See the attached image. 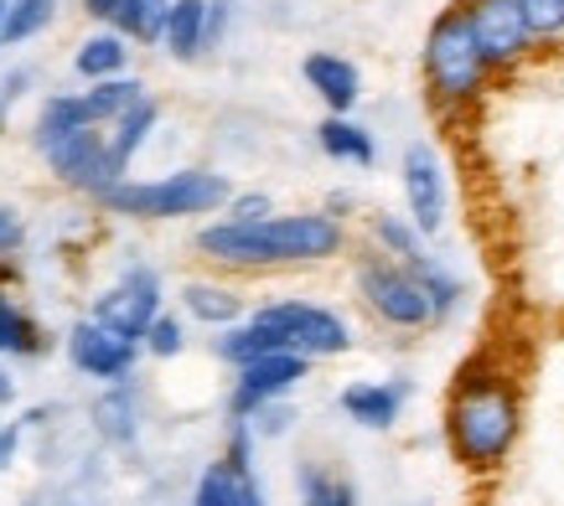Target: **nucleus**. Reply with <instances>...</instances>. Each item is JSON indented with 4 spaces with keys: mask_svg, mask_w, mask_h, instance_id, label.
<instances>
[{
    "mask_svg": "<svg viewBox=\"0 0 564 506\" xmlns=\"http://www.w3.org/2000/svg\"><path fill=\"white\" fill-rule=\"evenodd\" d=\"M523 435L518 377L492 356H471L445 393V450L471 475H492L513 460Z\"/></svg>",
    "mask_w": 564,
    "mask_h": 506,
    "instance_id": "obj_1",
    "label": "nucleus"
},
{
    "mask_svg": "<svg viewBox=\"0 0 564 506\" xmlns=\"http://www.w3.org/2000/svg\"><path fill=\"white\" fill-rule=\"evenodd\" d=\"M197 253L223 264V270H301V264H326L347 253V228L332 212H270L259 222H207L197 233Z\"/></svg>",
    "mask_w": 564,
    "mask_h": 506,
    "instance_id": "obj_2",
    "label": "nucleus"
},
{
    "mask_svg": "<svg viewBox=\"0 0 564 506\" xmlns=\"http://www.w3.org/2000/svg\"><path fill=\"white\" fill-rule=\"evenodd\" d=\"M420 73H425V94L441 114H466V109H477L487 99L492 68H487L477 36H471L462 0L445 6L441 16L430 21L425 47H420Z\"/></svg>",
    "mask_w": 564,
    "mask_h": 506,
    "instance_id": "obj_3",
    "label": "nucleus"
},
{
    "mask_svg": "<svg viewBox=\"0 0 564 506\" xmlns=\"http://www.w3.org/2000/svg\"><path fill=\"white\" fill-rule=\"evenodd\" d=\"M234 186L223 170L187 166L172 176H155V182H120L99 197V207L120 212V218H145V222H166V218H207L228 207Z\"/></svg>",
    "mask_w": 564,
    "mask_h": 506,
    "instance_id": "obj_4",
    "label": "nucleus"
},
{
    "mask_svg": "<svg viewBox=\"0 0 564 506\" xmlns=\"http://www.w3.org/2000/svg\"><path fill=\"white\" fill-rule=\"evenodd\" d=\"M36 151L47 155V166L57 170V182L78 186L88 197H104L109 186L124 182V161L109 151L104 130H84V124H63V119L42 114L36 124Z\"/></svg>",
    "mask_w": 564,
    "mask_h": 506,
    "instance_id": "obj_5",
    "label": "nucleus"
},
{
    "mask_svg": "<svg viewBox=\"0 0 564 506\" xmlns=\"http://www.w3.org/2000/svg\"><path fill=\"white\" fill-rule=\"evenodd\" d=\"M352 289H358L362 310L389 331H425L435 326L425 285L414 279L410 264H399L389 253H362L358 270H352Z\"/></svg>",
    "mask_w": 564,
    "mask_h": 506,
    "instance_id": "obj_6",
    "label": "nucleus"
},
{
    "mask_svg": "<svg viewBox=\"0 0 564 506\" xmlns=\"http://www.w3.org/2000/svg\"><path fill=\"white\" fill-rule=\"evenodd\" d=\"M249 321H254L259 331L274 341V352H301V356H311V362L352 352V326H347L332 305L270 300V305H259Z\"/></svg>",
    "mask_w": 564,
    "mask_h": 506,
    "instance_id": "obj_7",
    "label": "nucleus"
},
{
    "mask_svg": "<svg viewBox=\"0 0 564 506\" xmlns=\"http://www.w3.org/2000/svg\"><path fill=\"white\" fill-rule=\"evenodd\" d=\"M462 11H466V21H471V36H477V47L492 73H513L518 63H529V52L539 47L518 0H462Z\"/></svg>",
    "mask_w": 564,
    "mask_h": 506,
    "instance_id": "obj_8",
    "label": "nucleus"
},
{
    "mask_svg": "<svg viewBox=\"0 0 564 506\" xmlns=\"http://www.w3.org/2000/svg\"><path fill=\"white\" fill-rule=\"evenodd\" d=\"M306 377H311V356H301V352H270V356L243 362L239 377H234V393H228V419H254L259 408L280 404Z\"/></svg>",
    "mask_w": 564,
    "mask_h": 506,
    "instance_id": "obj_9",
    "label": "nucleus"
},
{
    "mask_svg": "<svg viewBox=\"0 0 564 506\" xmlns=\"http://www.w3.org/2000/svg\"><path fill=\"white\" fill-rule=\"evenodd\" d=\"M399 182H404V207H410V222L425 238H435L445 228V212H451V191H445L441 151H435L430 140H410V145H404V161H399Z\"/></svg>",
    "mask_w": 564,
    "mask_h": 506,
    "instance_id": "obj_10",
    "label": "nucleus"
},
{
    "mask_svg": "<svg viewBox=\"0 0 564 506\" xmlns=\"http://www.w3.org/2000/svg\"><path fill=\"white\" fill-rule=\"evenodd\" d=\"M155 316H161V279H155L151 270H140V264L124 270L120 285H109L99 295V305H94V321L115 326V331L130 341H145Z\"/></svg>",
    "mask_w": 564,
    "mask_h": 506,
    "instance_id": "obj_11",
    "label": "nucleus"
},
{
    "mask_svg": "<svg viewBox=\"0 0 564 506\" xmlns=\"http://www.w3.org/2000/svg\"><path fill=\"white\" fill-rule=\"evenodd\" d=\"M135 352L140 341L120 337L115 326L104 321H78L68 331V362L78 372H88V377H104V383H124L130 367H135Z\"/></svg>",
    "mask_w": 564,
    "mask_h": 506,
    "instance_id": "obj_12",
    "label": "nucleus"
},
{
    "mask_svg": "<svg viewBox=\"0 0 564 506\" xmlns=\"http://www.w3.org/2000/svg\"><path fill=\"white\" fill-rule=\"evenodd\" d=\"M145 99V88L135 78H104V84L84 88V94H63V99H47L42 114L63 119V124H84V130H99V124H115L124 109H135Z\"/></svg>",
    "mask_w": 564,
    "mask_h": 506,
    "instance_id": "obj_13",
    "label": "nucleus"
},
{
    "mask_svg": "<svg viewBox=\"0 0 564 506\" xmlns=\"http://www.w3.org/2000/svg\"><path fill=\"white\" fill-rule=\"evenodd\" d=\"M301 78L326 103V114H352L362 99V73L343 52H311L306 63H301Z\"/></svg>",
    "mask_w": 564,
    "mask_h": 506,
    "instance_id": "obj_14",
    "label": "nucleus"
},
{
    "mask_svg": "<svg viewBox=\"0 0 564 506\" xmlns=\"http://www.w3.org/2000/svg\"><path fill=\"white\" fill-rule=\"evenodd\" d=\"M404 398H410V383L404 377H389V383H347L343 388V414L352 424H362V429H393L399 424V414H404Z\"/></svg>",
    "mask_w": 564,
    "mask_h": 506,
    "instance_id": "obj_15",
    "label": "nucleus"
},
{
    "mask_svg": "<svg viewBox=\"0 0 564 506\" xmlns=\"http://www.w3.org/2000/svg\"><path fill=\"white\" fill-rule=\"evenodd\" d=\"M192 506H270V502H264V486H259L254 465L213 460V465H207V471L197 475Z\"/></svg>",
    "mask_w": 564,
    "mask_h": 506,
    "instance_id": "obj_16",
    "label": "nucleus"
},
{
    "mask_svg": "<svg viewBox=\"0 0 564 506\" xmlns=\"http://www.w3.org/2000/svg\"><path fill=\"white\" fill-rule=\"evenodd\" d=\"M161 47L172 52L176 63H192L203 47H213V0H172Z\"/></svg>",
    "mask_w": 564,
    "mask_h": 506,
    "instance_id": "obj_17",
    "label": "nucleus"
},
{
    "mask_svg": "<svg viewBox=\"0 0 564 506\" xmlns=\"http://www.w3.org/2000/svg\"><path fill=\"white\" fill-rule=\"evenodd\" d=\"M316 145L326 161H343V166H373L378 161V140L368 124H358L352 114H326L316 124Z\"/></svg>",
    "mask_w": 564,
    "mask_h": 506,
    "instance_id": "obj_18",
    "label": "nucleus"
},
{
    "mask_svg": "<svg viewBox=\"0 0 564 506\" xmlns=\"http://www.w3.org/2000/svg\"><path fill=\"white\" fill-rule=\"evenodd\" d=\"M182 305H187L192 321L218 326V331L243 321V295L234 285H218V279H192V285H182Z\"/></svg>",
    "mask_w": 564,
    "mask_h": 506,
    "instance_id": "obj_19",
    "label": "nucleus"
},
{
    "mask_svg": "<svg viewBox=\"0 0 564 506\" xmlns=\"http://www.w3.org/2000/svg\"><path fill=\"white\" fill-rule=\"evenodd\" d=\"M410 270H414V279L425 285L430 310H435V326L451 321V316L462 310V300H466V285H462V279H456L451 270H445L435 253H420V258H410Z\"/></svg>",
    "mask_w": 564,
    "mask_h": 506,
    "instance_id": "obj_20",
    "label": "nucleus"
},
{
    "mask_svg": "<svg viewBox=\"0 0 564 506\" xmlns=\"http://www.w3.org/2000/svg\"><path fill=\"white\" fill-rule=\"evenodd\" d=\"M368 233H373V253H389L399 264H410V258L425 253V233H420L410 218H399V212H373V218H368Z\"/></svg>",
    "mask_w": 564,
    "mask_h": 506,
    "instance_id": "obj_21",
    "label": "nucleus"
},
{
    "mask_svg": "<svg viewBox=\"0 0 564 506\" xmlns=\"http://www.w3.org/2000/svg\"><path fill=\"white\" fill-rule=\"evenodd\" d=\"M124 57H130L124 36L120 32H99V36H84V42H78L73 68L84 73V78H94V84H104V78H120L124 73Z\"/></svg>",
    "mask_w": 564,
    "mask_h": 506,
    "instance_id": "obj_22",
    "label": "nucleus"
},
{
    "mask_svg": "<svg viewBox=\"0 0 564 506\" xmlns=\"http://www.w3.org/2000/svg\"><path fill=\"white\" fill-rule=\"evenodd\" d=\"M166 16H172V0H124L120 16L109 32L130 36V42H161L166 32Z\"/></svg>",
    "mask_w": 564,
    "mask_h": 506,
    "instance_id": "obj_23",
    "label": "nucleus"
},
{
    "mask_svg": "<svg viewBox=\"0 0 564 506\" xmlns=\"http://www.w3.org/2000/svg\"><path fill=\"white\" fill-rule=\"evenodd\" d=\"M295 481H301V506H358V491H352V481L322 471L316 460H306V465L295 471Z\"/></svg>",
    "mask_w": 564,
    "mask_h": 506,
    "instance_id": "obj_24",
    "label": "nucleus"
},
{
    "mask_svg": "<svg viewBox=\"0 0 564 506\" xmlns=\"http://www.w3.org/2000/svg\"><path fill=\"white\" fill-rule=\"evenodd\" d=\"M155 119H161V109H155V99L145 94V99L135 103V109H124L120 119H115V135H109V151L120 155L124 166H130V155L145 145V135L155 130Z\"/></svg>",
    "mask_w": 564,
    "mask_h": 506,
    "instance_id": "obj_25",
    "label": "nucleus"
},
{
    "mask_svg": "<svg viewBox=\"0 0 564 506\" xmlns=\"http://www.w3.org/2000/svg\"><path fill=\"white\" fill-rule=\"evenodd\" d=\"M94 419H99V435L115 439V444H130L140 429V408H135V393L130 388H115L104 393L99 408H94Z\"/></svg>",
    "mask_w": 564,
    "mask_h": 506,
    "instance_id": "obj_26",
    "label": "nucleus"
},
{
    "mask_svg": "<svg viewBox=\"0 0 564 506\" xmlns=\"http://www.w3.org/2000/svg\"><path fill=\"white\" fill-rule=\"evenodd\" d=\"M52 21V0H11L6 26H0V47H17L26 36H36Z\"/></svg>",
    "mask_w": 564,
    "mask_h": 506,
    "instance_id": "obj_27",
    "label": "nucleus"
},
{
    "mask_svg": "<svg viewBox=\"0 0 564 506\" xmlns=\"http://www.w3.org/2000/svg\"><path fill=\"white\" fill-rule=\"evenodd\" d=\"M36 346H42L36 326L26 321L17 305L6 300V289H0V356H32Z\"/></svg>",
    "mask_w": 564,
    "mask_h": 506,
    "instance_id": "obj_28",
    "label": "nucleus"
},
{
    "mask_svg": "<svg viewBox=\"0 0 564 506\" xmlns=\"http://www.w3.org/2000/svg\"><path fill=\"white\" fill-rule=\"evenodd\" d=\"M518 6H523L533 42H560L564 36V0H518Z\"/></svg>",
    "mask_w": 564,
    "mask_h": 506,
    "instance_id": "obj_29",
    "label": "nucleus"
},
{
    "mask_svg": "<svg viewBox=\"0 0 564 506\" xmlns=\"http://www.w3.org/2000/svg\"><path fill=\"white\" fill-rule=\"evenodd\" d=\"M182 346H187V331H182V321L161 310V316H155V326L145 331V352H151V356H176Z\"/></svg>",
    "mask_w": 564,
    "mask_h": 506,
    "instance_id": "obj_30",
    "label": "nucleus"
},
{
    "mask_svg": "<svg viewBox=\"0 0 564 506\" xmlns=\"http://www.w3.org/2000/svg\"><path fill=\"white\" fill-rule=\"evenodd\" d=\"M274 202H270V191H234L228 197V218L234 222H259V218H270Z\"/></svg>",
    "mask_w": 564,
    "mask_h": 506,
    "instance_id": "obj_31",
    "label": "nucleus"
},
{
    "mask_svg": "<svg viewBox=\"0 0 564 506\" xmlns=\"http://www.w3.org/2000/svg\"><path fill=\"white\" fill-rule=\"evenodd\" d=\"M249 424H254V435H264V439H270V435H285V429H291V408H285V404H264Z\"/></svg>",
    "mask_w": 564,
    "mask_h": 506,
    "instance_id": "obj_32",
    "label": "nucleus"
},
{
    "mask_svg": "<svg viewBox=\"0 0 564 506\" xmlns=\"http://www.w3.org/2000/svg\"><path fill=\"white\" fill-rule=\"evenodd\" d=\"M17 243H21V218L11 212V207H0V258L17 249Z\"/></svg>",
    "mask_w": 564,
    "mask_h": 506,
    "instance_id": "obj_33",
    "label": "nucleus"
},
{
    "mask_svg": "<svg viewBox=\"0 0 564 506\" xmlns=\"http://www.w3.org/2000/svg\"><path fill=\"white\" fill-rule=\"evenodd\" d=\"M84 6H88V16H99V21H109V26H115V16H120L124 0H84Z\"/></svg>",
    "mask_w": 564,
    "mask_h": 506,
    "instance_id": "obj_34",
    "label": "nucleus"
},
{
    "mask_svg": "<svg viewBox=\"0 0 564 506\" xmlns=\"http://www.w3.org/2000/svg\"><path fill=\"white\" fill-rule=\"evenodd\" d=\"M11 455H17V429H0V471L11 465Z\"/></svg>",
    "mask_w": 564,
    "mask_h": 506,
    "instance_id": "obj_35",
    "label": "nucleus"
},
{
    "mask_svg": "<svg viewBox=\"0 0 564 506\" xmlns=\"http://www.w3.org/2000/svg\"><path fill=\"white\" fill-rule=\"evenodd\" d=\"M0 88H6V99H17L21 88H26V73H11V78H6V84H0Z\"/></svg>",
    "mask_w": 564,
    "mask_h": 506,
    "instance_id": "obj_36",
    "label": "nucleus"
},
{
    "mask_svg": "<svg viewBox=\"0 0 564 506\" xmlns=\"http://www.w3.org/2000/svg\"><path fill=\"white\" fill-rule=\"evenodd\" d=\"M11 404V377H6V372H0V408Z\"/></svg>",
    "mask_w": 564,
    "mask_h": 506,
    "instance_id": "obj_37",
    "label": "nucleus"
},
{
    "mask_svg": "<svg viewBox=\"0 0 564 506\" xmlns=\"http://www.w3.org/2000/svg\"><path fill=\"white\" fill-rule=\"evenodd\" d=\"M6 11H11V0H0V26H6Z\"/></svg>",
    "mask_w": 564,
    "mask_h": 506,
    "instance_id": "obj_38",
    "label": "nucleus"
},
{
    "mask_svg": "<svg viewBox=\"0 0 564 506\" xmlns=\"http://www.w3.org/2000/svg\"><path fill=\"white\" fill-rule=\"evenodd\" d=\"M0 130H6V99H0Z\"/></svg>",
    "mask_w": 564,
    "mask_h": 506,
    "instance_id": "obj_39",
    "label": "nucleus"
}]
</instances>
